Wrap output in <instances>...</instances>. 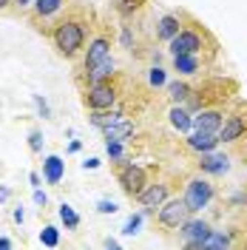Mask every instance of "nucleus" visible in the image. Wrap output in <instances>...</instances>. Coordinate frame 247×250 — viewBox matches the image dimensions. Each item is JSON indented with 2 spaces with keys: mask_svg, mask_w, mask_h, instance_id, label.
<instances>
[{
  "mask_svg": "<svg viewBox=\"0 0 247 250\" xmlns=\"http://www.w3.org/2000/svg\"><path fill=\"white\" fill-rule=\"evenodd\" d=\"M134 131H137V123L125 117V120H120V123L103 128V137H105V142H128L131 137H134Z\"/></svg>",
  "mask_w": 247,
  "mask_h": 250,
  "instance_id": "obj_17",
  "label": "nucleus"
},
{
  "mask_svg": "<svg viewBox=\"0 0 247 250\" xmlns=\"http://www.w3.org/2000/svg\"><path fill=\"white\" fill-rule=\"evenodd\" d=\"M9 3H15V0H0V12H3V9H9Z\"/></svg>",
  "mask_w": 247,
  "mask_h": 250,
  "instance_id": "obj_42",
  "label": "nucleus"
},
{
  "mask_svg": "<svg viewBox=\"0 0 247 250\" xmlns=\"http://www.w3.org/2000/svg\"><path fill=\"white\" fill-rule=\"evenodd\" d=\"M187 15H182V12H170V15H162L159 20H156V40H162V43H170L179 31H182V26H185Z\"/></svg>",
  "mask_w": 247,
  "mask_h": 250,
  "instance_id": "obj_13",
  "label": "nucleus"
},
{
  "mask_svg": "<svg viewBox=\"0 0 247 250\" xmlns=\"http://www.w3.org/2000/svg\"><path fill=\"white\" fill-rule=\"evenodd\" d=\"M29 148L34 151V154L43 148V134H40V131H31V134H29Z\"/></svg>",
  "mask_w": 247,
  "mask_h": 250,
  "instance_id": "obj_29",
  "label": "nucleus"
},
{
  "mask_svg": "<svg viewBox=\"0 0 247 250\" xmlns=\"http://www.w3.org/2000/svg\"><path fill=\"white\" fill-rule=\"evenodd\" d=\"M103 245H105V248H120V242H117V239H105Z\"/></svg>",
  "mask_w": 247,
  "mask_h": 250,
  "instance_id": "obj_40",
  "label": "nucleus"
},
{
  "mask_svg": "<svg viewBox=\"0 0 247 250\" xmlns=\"http://www.w3.org/2000/svg\"><path fill=\"white\" fill-rule=\"evenodd\" d=\"M97 210H100V213H117V202H114V199H100V202H97Z\"/></svg>",
  "mask_w": 247,
  "mask_h": 250,
  "instance_id": "obj_30",
  "label": "nucleus"
},
{
  "mask_svg": "<svg viewBox=\"0 0 247 250\" xmlns=\"http://www.w3.org/2000/svg\"><path fill=\"white\" fill-rule=\"evenodd\" d=\"M111 57V34L108 31H100L88 40V48H85V57H82V68L80 74H88L91 68H97L103 60Z\"/></svg>",
  "mask_w": 247,
  "mask_h": 250,
  "instance_id": "obj_8",
  "label": "nucleus"
},
{
  "mask_svg": "<svg viewBox=\"0 0 247 250\" xmlns=\"http://www.w3.org/2000/svg\"><path fill=\"white\" fill-rule=\"evenodd\" d=\"M165 88H168L170 103H187V97L193 94V88H190L187 83H182V80H173V83H168Z\"/></svg>",
  "mask_w": 247,
  "mask_h": 250,
  "instance_id": "obj_22",
  "label": "nucleus"
},
{
  "mask_svg": "<svg viewBox=\"0 0 247 250\" xmlns=\"http://www.w3.org/2000/svg\"><path fill=\"white\" fill-rule=\"evenodd\" d=\"M31 3H34V0H15V6H17V9H29Z\"/></svg>",
  "mask_w": 247,
  "mask_h": 250,
  "instance_id": "obj_38",
  "label": "nucleus"
},
{
  "mask_svg": "<svg viewBox=\"0 0 247 250\" xmlns=\"http://www.w3.org/2000/svg\"><path fill=\"white\" fill-rule=\"evenodd\" d=\"M168 48H170V57H176V54H202V51H216V40L207 34L205 26H199L196 20L187 17L182 31L168 43Z\"/></svg>",
  "mask_w": 247,
  "mask_h": 250,
  "instance_id": "obj_2",
  "label": "nucleus"
},
{
  "mask_svg": "<svg viewBox=\"0 0 247 250\" xmlns=\"http://www.w3.org/2000/svg\"><path fill=\"white\" fill-rule=\"evenodd\" d=\"M227 202H230V205H245V208H247V190H239V193H230V196H227Z\"/></svg>",
  "mask_w": 247,
  "mask_h": 250,
  "instance_id": "obj_32",
  "label": "nucleus"
},
{
  "mask_svg": "<svg viewBox=\"0 0 247 250\" xmlns=\"http://www.w3.org/2000/svg\"><path fill=\"white\" fill-rule=\"evenodd\" d=\"M23 219H26V213H23V208H17V210H15V222H23Z\"/></svg>",
  "mask_w": 247,
  "mask_h": 250,
  "instance_id": "obj_39",
  "label": "nucleus"
},
{
  "mask_svg": "<svg viewBox=\"0 0 247 250\" xmlns=\"http://www.w3.org/2000/svg\"><path fill=\"white\" fill-rule=\"evenodd\" d=\"M120 97H123V85H120V77L114 74V77L103 80V83L88 85L85 94H82V105L88 111H105V108H114L120 103Z\"/></svg>",
  "mask_w": 247,
  "mask_h": 250,
  "instance_id": "obj_3",
  "label": "nucleus"
},
{
  "mask_svg": "<svg viewBox=\"0 0 247 250\" xmlns=\"http://www.w3.org/2000/svg\"><path fill=\"white\" fill-rule=\"evenodd\" d=\"M117 182L134 199L139 190L148 185V168H142L137 162H117Z\"/></svg>",
  "mask_w": 247,
  "mask_h": 250,
  "instance_id": "obj_7",
  "label": "nucleus"
},
{
  "mask_svg": "<svg viewBox=\"0 0 247 250\" xmlns=\"http://www.w3.org/2000/svg\"><path fill=\"white\" fill-rule=\"evenodd\" d=\"M123 48H134V37H131V26H123V37H120Z\"/></svg>",
  "mask_w": 247,
  "mask_h": 250,
  "instance_id": "obj_31",
  "label": "nucleus"
},
{
  "mask_svg": "<svg viewBox=\"0 0 247 250\" xmlns=\"http://www.w3.org/2000/svg\"><path fill=\"white\" fill-rule=\"evenodd\" d=\"M225 123V111L219 108V105H205L193 114V128L196 131H213L219 134V128Z\"/></svg>",
  "mask_w": 247,
  "mask_h": 250,
  "instance_id": "obj_12",
  "label": "nucleus"
},
{
  "mask_svg": "<svg viewBox=\"0 0 247 250\" xmlns=\"http://www.w3.org/2000/svg\"><path fill=\"white\" fill-rule=\"evenodd\" d=\"M168 117H170V125H173L179 134H190V131H193V114H190L182 103H173V108L168 111Z\"/></svg>",
  "mask_w": 247,
  "mask_h": 250,
  "instance_id": "obj_18",
  "label": "nucleus"
},
{
  "mask_svg": "<svg viewBox=\"0 0 247 250\" xmlns=\"http://www.w3.org/2000/svg\"><path fill=\"white\" fill-rule=\"evenodd\" d=\"M236 145H239V156H242V159H247V137H245V140H239Z\"/></svg>",
  "mask_w": 247,
  "mask_h": 250,
  "instance_id": "obj_36",
  "label": "nucleus"
},
{
  "mask_svg": "<svg viewBox=\"0 0 247 250\" xmlns=\"http://www.w3.org/2000/svg\"><path fill=\"white\" fill-rule=\"evenodd\" d=\"M34 202H37V205H46L48 202V196L40 190V188H34Z\"/></svg>",
  "mask_w": 247,
  "mask_h": 250,
  "instance_id": "obj_34",
  "label": "nucleus"
},
{
  "mask_svg": "<svg viewBox=\"0 0 247 250\" xmlns=\"http://www.w3.org/2000/svg\"><path fill=\"white\" fill-rule=\"evenodd\" d=\"M43 173H46V182H48V185H60V182H62V173H65V162H62L57 154L46 156V162H43Z\"/></svg>",
  "mask_w": 247,
  "mask_h": 250,
  "instance_id": "obj_19",
  "label": "nucleus"
},
{
  "mask_svg": "<svg viewBox=\"0 0 247 250\" xmlns=\"http://www.w3.org/2000/svg\"><path fill=\"white\" fill-rule=\"evenodd\" d=\"M82 168H85V171H97V168H100V159H97V156L85 159V162H82Z\"/></svg>",
  "mask_w": 247,
  "mask_h": 250,
  "instance_id": "obj_33",
  "label": "nucleus"
},
{
  "mask_svg": "<svg viewBox=\"0 0 247 250\" xmlns=\"http://www.w3.org/2000/svg\"><path fill=\"white\" fill-rule=\"evenodd\" d=\"M199 171L207 173V176H225V173L230 171V156L219 154V151L199 154Z\"/></svg>",
  "mask_w": 247,
  "mask_h": 250,
  "instance_id": "obj_14",
  "label": "nucleus"
},
{
  "mask_svg": "<svg viewBox=\"0 0 247 250\" xmlns=\"http://www.w3.org/2000/svg\"><path fill=\"white\" fill-rule=\"evenodd\" d=\"M142 219H145V213H134V216H128L125 219V225H123V233L125 236H137L139 228H142Z\"/></svg>",
  "mask_w": 247,
  "mask_h": 250,
  "instance_id": "obj_26",
  "label": "nucleus"
},
{
  "mask_svg": "<svg viewBox=\"0 0 247 250\" xmlns=\"http://www.w3.org/2000/svg\"><path fill=\"white\" fill-rule=\"evenodd\" d=\"M48 40L57 48V54L65 60H74L80 51L88 43L91 34V23L85 17V9H68L65 15H60L51 26H48Z\"/></svg>",
  "mask_w": 247,
  "mask_h": 250,
  "instance_id": "obj_1",
  "label": "nucleus"
},
{
  "mask_svg": "<svg viewBox=\"0 0 247 250\" xmlns=\"http://www.w3.org/2000/svg\"><path fill=\"white\" fill-rule=\"evenodd\" d=\"M182 199H185V205H187L190 213H202L205 208H210V202L216 199V188H213V182L207 179V173H205V176H193V179H187Z\"/></svg>",
  "mask_w": 247,
  "mask_h": 250,
  "instance_id": "obj_4",
  "label": "nucleus"
},
{
  "mask_svg": "<svg viewBox=\"0 0 247 250\" xmlns=\"http://www.w3.org/2000/svg\"><path fill=\"white\" fill-rule=\"evenodd\" d=\"M247 137V103L239 100L227 114H225V123L219 128V142H227V145H236L239 140Z\"/></svg>",
  "mask_w": 247,
  "mask_h": 250,
  "instance_id": "obj_5",
  "label": "nucleus"
},
{
  "mask_svg": "<svg viewBox=\"0 0 247 250\" xmlns=\"http://www.w3.org/2000/svg\"><path fill=\"white\" fill-rule=\"evenodd\" d=\"M9 196H12V190L6 185H0V202H9Z\"/></svg>",
  "mask_w": 247,
  "mask_h": 250,
  "instance_id": "obj_37",
  "label": "nucleus"
},
{
  "mask_svg": "<svg viewBox=\"0 0 247 250\" xmlns=\"http://www.w3.org/2000/svg\"><path fill=\"white\" fill-rule=\"evenodd\" d=\"M145 3H148V0H117V12L123 17H134L145 9Z\"/></svg>",
  "mask_w": 247,
  "mask_h": 250,
  "instance_id": "obj_23",
  "label": "nucleus"
},
{
  "mask_svg": "<svg viewBox=\"0 0 247 250\" xmlns=\"http://www.w3.org/2000/svg\"><path fill=\"white\" fill-rule=\"evenodd\" d=\"M185 145L193 151V154H207V151H216L219 148V134H213V131H190L187 134Z\"/></svg>",
  "mask_w": 247,
  "mask_h": 250,
  "instance_id": "obj_15",
  "label": "nucleus"
},
{
  "mask_svg": "<svg viewBox=\"0 0 247 250\" xmlns=\"http://www.w3.org/2000/svg\"><path fill=\"white\" fill-rule=\"evenodd\" d=\"M34 103H37V108H40V114H43V117H48V105H46V100L34 97Z\"/></svg>",
  "mask_w": 247,
  "mask_h": 250,
  "instance_id": "obj_35",
  "label": "nucleus"
},
{
  "mask_svg": "<svg viewBox=\"0 0 247 250\" xmlns=\"http://www.w3.org/2000/svg\"><path fill=\"white\" fill-rule=\"evenodd\" d=\"M40 242H43L46 248H57V245H60V230H57L54 225H46V228L40 230Z\"/></svg>",
  "mask_w": 247,
  "mask_h": 250,
  "instance_id": "obj_25",
  "label": "nucleus"
},
{
  "mask_svg": "<svg viewBox=\"0 0 247 250\" xmlns=\"http://www.w3.org/2000/svg\"><path fill=\"white\" fill-rule=\"evenodd\" d=\"M148 83H151L154 88H162V85H168V74H165V68H162V65H154V68L148 71Z\"/></svg>",
  "mask_w": 247,
  "mask_h": 250,
  "instance_id": "obj_27",
  "label": "nucleus"
},
{
  "mask_svg": "<svg viewBox=\"0 0 247 250\" xmlns=\"http://www.w3.org/2000/svg\"><path fill=\"white\" fill-rule=\"evenodd\" d=\"M210 225L205 219H187L185 225L179 228V236L185 239V248L187 250H205V239L210 236Z\"/></svg>",
  "mask_w": 247,
  "mask_h": 250,
  "instance_id": "obj_9",
  "label": "nucleus"
},
{
  "mask_svg": "<svg viewBox=\"0 0 247 250\" xmlns=\"http://www.w3.org/2000/svg\"><path fill=\"white\" fill-rule=\"evenodd\" d=\"M142 208H159V205L165 202V199H170V182H165V179H156V182H148V185L139 190L137 196H134Z\"/></svg>",
  "mask_w": 247,
  "mask_h": 250,
  "instance_id": "obj_10",
  "label": "nucleus"
},
{
  "mask_svg": "<svg viewBox=\"0 0 247 250\" xmlns=\"http://www.w3.org/2000/svg\"><path fill=\"white\" fill-rule=\"evenodd\" d=\"M0 248H12V242H9V239L3 236V239H0Z\"/></svg>",
  "mask_w": 247,
  "mask_h": 250,
  "instance_id": "obj_41",
  "label": "nucleus"
},
{
  "mask_svg": "<svg viewBox=\"0 0 247 250\" xmlns=\"http://www.w3.org/2000/svg\"><path fill=\"white\" fill-rule=\"evenodd\" d=\"M60 219H62V225H65L68 230H77L80 228V213L71 208V205H65V202L60 205Z\"/></svg>",
  "mask_w": 247,
  "mask_h": 250,
  "instance_id": "obj_24",
  "label": "nucleus"
},
{
  "mask_svg": "<svg viewBox=\"0 0 247 250\" xmlns=\"http://www.w3.org/2000/svg\"><path fill=\"white\" fill-rule=\"evenodd\" d=\"M236 239H233V230H210V236L205 239V248H233Z\"/></svg>",
  "mask_w": 247,
  "mask_h": 250,
  "instance_id": "obj_21",
  "label": "nucleus"
},
{
  "mask_svg": "<svg viewBox=\"0 0 247 250\" xmlns=\"http://www.w3.org/2000/svg\"><path fill=\"white\" fill-rule=\"evenodd\" d=\"M170 68L179 77H193L202 71V57L199 54H176V57H170Z\"/></svg>",
  "mask_w": 247,
  "mask_h": 250,
  "instance_id": "obj_16",
  "label": "nucleus"
},
{
  "mask_svg": "<svg viewBox=\"0 0 247 250\" xmlns=\"http://www.w3.org/2000/svg\"><path fill=\"white\" fill-rule=\"evenodd\" d=\"M65 3L68 0H34L31 3V23H34V29L43 31V23H48L51 17H57L65 9Z\"/></svg>",
  "mask_w": 247,
  "mask_h": 250,
  "instance_id": "obj_11",
  "label": "nucleus"
},
{
  "mask_svg": "<svg viewBox=\"0 0 247 250\" xmlns=\"http://www.w3.org/2000/svg\"><path fill=\"white\" fill-rule=\"evenodd\" d=\"M117 74V62H114V57H108V60H103L97 68H91L88 74H82V80L88 83V85H94V83H103V80H108Z\"/></svg>",
  "mask_w": 247,
  "mask_h": 250,
  "instance_id": "obj_20",
  "label": "nucleus"
},
{
  "mask_svg": "<svg viewBox=\"0 0 247 250\" xmlns=\"http://www.w3.org/2000/svg\"><path fill=\"white\" fill-rule=\"evenodd\" d=\"M187 216H190V210H187L185 199L182 196H173V199H165V202L159 205L156 222H159L162 230H179L187 222Z\"/></svg>",
  "mask_w": 247,
  "mask_h": 250,
  "instance_id": "obj_6",
  "label": "nucleus"
},
{
  "mask_svg": "<svg viewBox=\"0 0 247 250\" xmlns=\"http://www.w3.org/2000/svg\"><path fill=\"white\" fill-rule=\"evenodd\" d=\"M105 151H108V156L114 159V162H123V156H125V142H105Z\"/></svg>",
  "mask_w": 247,
  "mask_h": 250,
  "instance_id": "obj_28",
  "label": "nucleus"
}]
</instances>
